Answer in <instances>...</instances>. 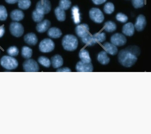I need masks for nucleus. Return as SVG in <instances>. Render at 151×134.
I'll list each match as a JSON object with an SVG mask.
<instances>
[{
    "label": "nucleus",
    "instance_id": "1",
    "mask_svg": "<svg viewBox=\"0 0 151 134\" xmlns=\"http://www.w3.org/2000/svg\"><path fill=\"white\" fill-rule=\"evenodd\" d=\"M139 48L136 46H131L121 50L118 55L119 62L125 67H131L136 63L140 54Z\"/></svg>",
    "mask_w": 151,
    "mask_h": 134
},
{
    "label": "nucleus",
    "instance_id": "2",
    "mask_svg": "<svg viewBox=\"0 0 151 134\" xmlns=\"http://www.w3.org/2000/svg\"><path fill=\"white\" fill-rule=\"evenodd\" d=\"M62 44L65 50L69 51H74L78 47V39L74 35H65L63 38Z\"/></svg>",
    "mask_w": 151,
    "mask_h": 134
},
{
    "label": "nucleus",
    "instance_id": "3",
    "mask_svg": "<svg viewBox=\"0 0 151 134\" xmlns=\"http://www.w3.org/2000/svg\"><path fill=\"white\" fill-rule=\"evenodd\" d=\"M1 65L6 70H15L18 66V62L15 58L10 56H4L0 60Z\"/></svg>",
    "mask_w": 151,
    "mask_h": 134
},
{
    "label": "nucleus",
    "instance_id": "4",
    "mask_svg": "<svg viewBox=\"0 0 151 134\" xmlns=\"http://www.w3.org/2000/svg\"><path fill=\"white\" fill-rule=\"evenodd\" d=\"M55 48V43L52 39L49 38H45L43 39L39 44V50L43 53L51 52L54 50Z\"/></svg>",
    "mask_w": 151,
    "mask_h": 134
},
{
    "label": "nucleus",
    "instance_id": "5",
    "mask_svg": "<svg viewBox=\"0 0 151 134\" xmlns=\"http://www.w3.org/2000/svg\"><path fill=\"white\" fill-rule=\"evenodd\" d=\"M89 15L91 19L96 23L100 24L104 20V17L103 13L99 8H91L89 12Z\"/></svg>",
    "mask_w": 151,
    "mask_h": 134
},
{
    "label": "nucleus",
    "instance_id": "6",
    "mask_svg": "<svg viewBox=\"0 0 151 134\" xmlns=\"http://www.w3.org/2000/svg\"><path fill=\"white\" fill-rule=\"evenodd\" d=\"M9 29L11 34L15 37H20L24 34V27L22 25L17 22L11 23Z\"/></svg>",
    "mask_w": 151,
    "mask_h": 134
},
{
    "label": "nucleus",
    "instance_id": "7",
    "mask_svg": "<svg viewBox=\"0 0 151 134\" xmlns=\"http://www.w3.org/2000/svg\"><path fill=\"white\" fill-rule=\"evenodd\" d=\"M36 9L44 15L48 14L51 11V3L49 0H40L36 4Z\"/></svg>",
    "mask_w": 151,
    "mask_h": 134
},
{
    "label": "nucleus",
    "instance_id": "8",
    "mask_svg": "<svg viewBox=\"0 0 151 134\" xmlns=\"http://www.w3.org/2000/svg\"><path fill=\"white\" fill-rule=\"evenodd\" d=\"M23 69L26 72H36L39 70L38 64L33 59H28L23 63Z\"/></svg>",
    "mask_w": 151,
    "mask_h": 134
},
{
    "label": "nucleus",
    "instance_id": "9",
    "mask_svg": "<svg viewBox=\"0 0 151 134\" xmlns=\"http://www.w3.org/2000/svg\"><path fill=\"white\" fill-rule=\"evenodd\" d=\"M111 43L116 47H122L127 43V38L125 36L120 33H116L111 37Z\"/></svg>",
    "mask_w": 151,
    "mask_h": 134
},
{
    "label": "nucleus",
    "instance_id": "10",
    "mask_svg": "<svg viewBox=\"0 0 151 134\" xmlns=\"http://www.w3.org/2000/svg\"><path fill=\"white\" fill-rule=\"evenodd\" d=\"M76 70L78 72H91L93 71V67L91 62L86 63L80 61L76 65Z\"/></svg>",
    "mask_w": 151,
    "mask_h": 134
},
{
    "label": "nucleus",
    "instance_id": "11",
    "mask_svg": "<svg viewBox=\"0 0 151 134\" xmlns=\"http://www.w3.org/2000/svg\"><path fill=\"white\" fill-rule=\"evenodd\" d=\"M76 32L78 36L82 38L89 34V27L86 24L78 25L76 28Z\"/></svg>",
    "mask_w": 151,
    "mask_h": 134
},
{
    "label": "nucleus",
    "instance_id": "12",
    "mask_svg": "<svg viewBox=\"0 0 151 134\" xmlns=\"http://www.w3.org/2000/svg\"><path fill=\"white\" fill-rule=\"evenodd\" d=\"M146 24V20L145 16L143 15H140L136 19L134 27L137 31H142L145 28Z\"/></svg>",
    "mask_w": 151,
    "mask_h": 134
},
{
    "label": "nucleus",
    "instance_id": "13",
    "mask_svg": "<svg viewBox=\"0 0 151 134\" xmlns=\"http://www.w3.org/2000/svg\"><path fill=\"white\" fill-rule=\"evenodd\" d=\"M51 25V23L47 19L44 20L38 23L36 26V30L40 33L46 32L49 29Z\"/></svg>",
    "mask_w": 151,
    "mask_h": 134
},
{
    "label": "nucleus",
    "instance_id": "14",
    "mask_svg": "<svg viewBox=\"0 0 151 134\" xmlns=\"http://www.w3.org/2000/svg\"><path fill=\"white\" fill-rule=\"evenodd\" d=\"M24 40L26 44L30 46L36 45L38 41L36 35L32 32L25 35L24 37Z\"/></svg>",
    "mask_w": 151,
    "mask_h": 134
},
{
    "label": "nucleus",
    "instance_id": "15",
    "mask_svg": "<svg viewBox=\"0 0 151 134\" xmlns=\"http://www.w3.org/2000/svg\"><path fill=\"white\" fill-rule=\"evenodd\" d=\"M104 48L106 52L111 55H115L118 51L116 46L111 43L106 42L103 44Z\"/></svg>",
    "mask_w": 151,
    "mask_h": 134
},
{
    "label": "nucleus",
    "instance_id": "16",
    "mask_svg": "<svg viewBox=\"0 0 151 134\" xmlns=\"http://www.w3.org/2000/svg\"><path fill=\"white\" fill-rule=\"evenodd\" d=\"M51 63L53 67L55 69L60 68L63 64L62 57L60 55H55L51 58Z\"/></svg>",
    "mask_w": 151,
    "mask_h": 134
},
{
    "label": "nucleus",
    "instance_id": "17",
    "mask_svg": "<svg viewBox=\"0 0 151 134\" xmlns=\"http://www.w3.org/2000/svg\"><path fill=\"white\" fill-rule=\"evenodd\" d=\"M122 32L126 36H133L135 32V27L134 25L131 22L127 23L123 26Z\"/></svg>",
    "mask_w": 151,
    "mask_h": 134
},
{
    "label": "nucleus",
    "instance_id": "18",
    "mask_svg": "<svg viewBox=\"0 0 151 134\" xmlns=\"http://www.w3.org/2000/svg\"><path fill=\"white\" fill-rule=\"evenodd\" d=\"M10 17L12 20L15 21H19L24 19V13L19 9H15L11 12Z\"/></svg>",
    "mask_w": 151,
    "mask_h": 134
},
{
    "label": "nucleus",
    "instance_id": "19",
    "mask_svg": "<svg viewBox=\"0 0 151 134\" xmlns=\"http://www.w3.org/2000/svg\"><path fill=\"white\" fill-rule=\"evenodd\" d=\"M47 34L50 38L57 39L61 37L62 35V33L59 28L56 27H52L48 29Z\"/></svg>",
    "mask_w": 151,
    "mask_h": 134
},
{
    "label": "nucleus",
    "instance_id": "20",
    "mask_svg": "<svg viewBox=\"0 0 151 134\" xmlns=\"http://www.w3.org/2000/svg\"><path fill=\"white\" fill-rule=\"evenodd\" d=\"M97 59L100 64L103 65H106L109 63L110 59L107 55L106 52L101 51L98 54Z\"/></svg>",
    "mask_w": 151,
    "mask_h": 134
},
{
    "label": "nucleus",
    "instance_id": "21",
    "mask_svg": "<svg viewBox=\"0 0 151 134\" xmlns=\"http://www.w3.org/2000/svg\"><path fill=\"white\" fill-rule=\"evenodd\" d=\"M73 19L75 24H79L81 22V17L79 13V9L78 6H73L71 9Z\"/></svg>",
    "mask_w": 151,
    "mask_h": 134
},
{
    "label": "nucleus",
    "instance_id": "22",
    "mask_svg": "<svg viewBox=\"0 0 151 134\" xmlns=\"http://www.w3.org/2000/svg\"><path fill=\"white\" fill-rule=\"evenodd\" d=\"M55 15L59 21H63L66 19V14L64 10L58 6L55 10Z\"/></svg>",
    "mask_w": 151,
    "mask_h": 134
},
{
    "label": "nucleus",
    "instance_id": "23",
    "mask_svg": "<svg viewBox=\"0 0 151 134\" xmlns=\"http://www.w3.org/2000/svg\"><path fill=\"white\" fill-rule=\"evenodd\" d=\"M79 57L81 61L86 63H90L91 62V59L90 58L89 52L83 49L80 51L79 53Z\"/></svg>",
    "mask_w": 151,
    "mask_h": 134
},
{
    "label": "nucleus",
    "instance_id": "24",
    "mask_svg": "<svg viewBox=\"0 0 151 134\" xmlns=\"http://www.w3.org/2000/svg\"><path fill=\"white\" fill-rule=\"evenodd\" d=\"M116 25L115 23L112 21H108L105 23L104 29L108 32H112L116 30Z\"/></svg>",
    "mask_w": 151,
    "mask_h": 134
},
{
    "label": "nucleus",
    "instance_id": "25",
    "mask_svg": "<svg viewBox=\"0 0 151 134\" xmlns=\"http://www.w3.org/2000/svg\"><path fill=\"white\" fill-rule=\"evenodd\" d=\"M44 15V14L36 9L33 11L32 17L34 21L36 22L39 23L43 20Z\"/></svg>",
    "mask_w": 151,
    "mask_h": 134
},
{
    "label": "nucleus",
    "instance_id": "26",
    "mask_svg": "<svg viewBox=\"0 0 151 134\" xmlns=\"http://www.w3.org/2000/svg\"><path fill=\"white\" fill-rule=\"evenodd\" d=\"M33 51L31 48L29 47L24 46L22 48V56L26 59H29L32 55Z\"/></svg>",
    "mask_w": 151,
    "mask_h": 134
},
{
    "label": "nucleus",
    "instance_id": "27",
    "mask_svg": "<svg viewBox=\"0 0 151 134\" xmlns=\"http://www.w3.org/2000/svg\"><path fill=\"white\" fill-rule=\"evenodd\" d=\"M81 38L82 42L88 46L94 45L97 43L93 39V37L89 34L87 35L86 37Z\"/></svg>",
    "mask_w": 151,
    "mask_h": 134
},
{
    "label": "nucleus",
    "instance_id": "28",
    "mask_svg": "<svg viewBox=\"0 0 151 134\" xmlns=\"http://www.w3.org/2000/svg\"><path fill=\"white\" fill-rule=\"evenodd\" d=\"M38 62L41 65L46 68H49L51 65V61L47 57L41 56L38 59Z\"/></svg>",
    "mask_w": 151,
    "mask_h": 134
},
{
    "label": "nucleus",
    "instance_id": "29",
    "mask_svg": "<svg viewBox=\"0 0 151 134\" xmlns=\"http://www.w3.org/2000/svg\"><path fill=\"white\" fill-rule=\"evenodd\" d=\"M31 5L30 0H19L18 2V6L21 9H28Z\"/></svg>",
    "mask_w": 151,
    "mask_h": 134
},
{
    "label": "nucleus",
    "instance_id": "30",
    "mask_svg": "<svg viewBox=\"0 0 151 134\" xmlns=\"http://www.w3.org/2000/svg\"><path fill=\"white\" fill-rule=\"evenodd\" d=\"M93 39L96 42H102L106 39V36L104 33H98L95 34L92 36Z\"/></svg>",
    "mask_w": 151,
    "mask_h": 134
},
{
    "label": "nucleus",
    "instance_id": "31",
    "mask_svg": "<svg viewBox=\"0 0 151 134\" xmlns=\"http://www.w3.org/2000/svg\"><path fill=\"white\" fill-rule=\"evenodd\" d=\"M104 11L106 14H112L114 11V4L111 2H108L104 5Z\"/></svg>",
    "mask_w": 151,
    "mask_h": 134
},
{
    "label": "nucleus",
    "instance_id": "32",
    "mask_svg": "<svg viewBox=\"0 0 151 134\" xmlns=\"http://www.w3.org/2000/svg\"><path fill=\"white\" fill-rule=\"evenodd\" d=\"M71 5V2L70 0H60L59 1V7L65 11L69 9Z\"/></svg>",
    "mask_w": 151,
    "mask_h": 134
},
{
    "label": "nucleus",
    "instance_id": "33",
    "mask_svg": "<svg viewBox=\"0 0 151 134\" xmlns=\"http://www.w3.org/2000/svg\"><path fill=\"white\" fill-rule=\"evenodd\" d=\"M8 14L6 8L3 5H0V21H4L7 18Z\"/></svg>",
    "mask_w": 151,
    "mask_h": 134
},
{
    "label": "nucleus",
    "instance_id": "34",
    "mask_svg": "<svg viewBox=\"0 0 151 134\" xmlns=\"http://www.w3.org/2000/svg\"><path fill=\"white\" fill-rule=\"evenodd\" d=\"M7 53L11 57H16L18 55L19 51L17 47L15 46H12L7 49Z\"/></svg>",
    "mask_w": 151,
    "mask_h": 134
},
{
    "label": "nucleus",
    "instance_id": "35",
    "mask_svg": "<svg viewBox=\"0 0 151 134\" xmlns=\"http://www.w3.org/2000/svg\"><path fill=\"white\" fill-rule=\"evenodd\" d=\"M116 17L117 20L123 23L126 22L128 19V18L126 15L121 13H118L117 14Z\"/></svg>",
    "mask_w": 151,
    "mask_h": 134
},
{
    "label": "nucleus",
    "instance_id": "36",
    "mask_svg": "<svg viewBox=\"0 0 151 134\" xmlns=\"http://www.w3.org/2000/svg\"><path fill=\"white\" fill-rule=\"evenodd\" d=\"M132 2L133 6L136 9L143 7L144 5V0H132Z\"/></svg>",
    "mask_w": 151,
    "mask_h": 134
},
{
    "label": "nucleus",
    "instance_id": "37",
    "mask_svg": "<svg viewBox=\"0 0 151 134\" xmlns=\"http://www.w3.org/2000/svg\"><path fill=\"white\" fill-rule=\"evenodd\" d=\"M58 72H71V70L69 68L65 67L58 69L57 71Z\"/></svg>",
    "mask_w": 151,
    "mask_h": 134
},
{
    "label": "nucleus",
    "instance_id": "38",
    "mask_svg": "<svg viewBox=\"0 0 151 134\" xmlns=\"http://www.w3.org/2000/svg\"><path fill=\"white\" fill-rule=\"evenodd\" d=\"M107 0H92V2L96 5H100L106 1Z\"/></svg>",
    "mask_w": 151,
    "mask_h": 134
},
{
    "label": "nucleus",
    "instance_id": "39",
    "mask_svg": "<svg viewBox=\"0 0 151 134\" xmlns=\"http://www.w3.org/2000/svg\"><path fill=\"white\" fill-rule=\"evenodd\" d=\"M5 33V29L3 26H0V38H2Z\"/></svg>",
    "mask_w": 151,
    "mask_h": 134
},
{
    "label": "nucleus",
    "instance_id": "40",
    "mask_svg": "<svg viewBox=\"0 0 151 134\" xmlns=\"http://www.w3.org/2000/svg\"><path fill=\"white\" fill-rule=\"evenodd\" d=\"M6 3L9 4H14L17 3L19 0H5Z\"/></svg>",
    "mask_w": 151,
    "mask_h": 134
}]
</instances>
